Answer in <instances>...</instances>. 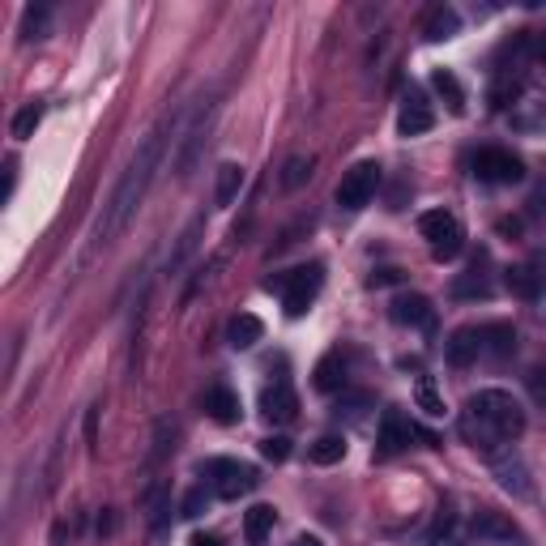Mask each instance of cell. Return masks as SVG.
Masks as SVG:
<instances>
[{
  "instance_id": "cell-1",
  "label": "cell",
  "mask_w": 546,
  "mask_h": 546,
  "mask_svg": "<svg viewBox=\"0 0 546 546\" xmlns=\"http://www.w3.org/2000/svg\"><path fill=\"white\" fill-rule=\"evenodd\" d=\"M163 146H167V124H158V128H150V133L141 137L133 163L124 167L116 192H111V201L103 205L99 227H94V239H99V244H111V239L133 222V214L141 210V201H146V192L154 184V171H158V163H163Z\"/></svg>"
},
{
  "instance_id": "cell-2",
  "label": "cell",
  "mask_w": 546,
  "mask_h": 546,
  "mask_svg": "<svg viewBox=\"0 0 546 546\" xmlns=\"http://www.w3.org/2000/svg\"><path fill=\"white\" fill-rule=\"evenodd\" d=\"M525 431V406L508 389H478L461 410V436L483 453H500L504 444L521 440Z\"/></svg>"
},
{
  "instance_id": "cell-3",
  "label": "cell",
  "mask_w": 546,
  "mask_h": 546,
  "mask_svg": "<svg viewBox=\"0 0 546 546\" xmlns=\"http://www.w3.org/2000/svg\"><path fill=\"white\" fill-rule=\"evenodd\" d=\"M419 231H423L436 261H453V256L465 248V227L457 222V214H448V210H427L419 218Z\"/></svg>"
},
{
  "instance_id": "cell-4",
  "label": "cell",
  "mask_w": 546,
  "mask_h": 546,
  "mask_svg": "<svg viewBox=\"0 0 546 546\" xmlns=\"http://www.w3.org/2000/svg\"><path fill=\"white\" fill-rule=\"evenodd\" d=\"M320 286H325V269L320 265H303L295 273H286L282 282V303H286V316H303L316 303Z\"/></svg>"
},
{
  "instance_id": "cell-5",
  "label": "cell",
  "mask_w": 546,
  "mask_h": 546,
  "mask_svg": "<svg viewBox=\"0 0 546 546\" xmlns=\"http://www.w3.org/2000/svg\"><path fill=\"white\" fill-rule=\"evenodd\" d=\"M376 188H380V163H355L337 184V205L342 210H363V205H372Z\"/></svg>"
},
{
  "instance_id": "cell-6",
  "label": "cell",
  "mask_w": 546,
  "mask_h": 546,
  "mask_svg": "<svg viewBox=\"0 0 546 546\" xmlns=\"http://www.w3.org/2000/svg\"><path fill=\"white\" fill-rule=\"evenodd\" d=\"M474 175L483 184H521L525 180V163L512 150H500V146H487L474 154Z\"/></svg>"
},
{
  "instance_id": "cell-7",
  "label": "cell",
  "mask_w": 546,
  "mask_h": 546,
  "mask_svg": "<svg viewBox=\"0 0 546 546\" xmlns=\"http://www.w3.org/2000/svg\"><path fill=\"white\" fill-rule=\"evenodd\" d=\"M210 478H214V491L222 495V500H239V495L256 491V483H261L256 470H252V465H244V461H214Z\"/></svg>"
},
{
  "instance_id": "cell-8",
  "label": "cell",
  "mask_w": 546,
  "mask_h": 546,
  "mask_svg": "<svg viewBox=\"0 0 546 546\" xmlns=\"http://www.w3.org/2000/svg\"><path fill=\"white\" fill-rule=\"evenodd\" d=\"M504 282H508L512 295H521V299H542V291H546V261L512 265V269L504 273Z\"/></svg>"
},
{
  "instance_id": "cell-9",
  "label": "cell",
  "mask_w": 546,
  "mask_h": 546,
  "mask_svg": "<svg viewBox=\"0 0 546 546\" xmlns=\"http://www.w3.org/2000/svg\"><path fill=\"white\" fill-rule=\"evenodd\" d=\"M295 410H299V397H295V389L286 380H273L269 389L261 393V414L269 423H291Z\"/></svg>"
},
{
  "instance_id": "cell-10",
  "label": "cell",
  "mask_w": 546,
  "mask_h": 546,
  "mask_svg": "<svg viewBox=\"0 0 546 546\" xmlns=\"http://www.w3.org/2000/svg\"><path fill=\"white\" fill-rule=\"evenodd\" d=\"M393 320L401 329H431L436 325V308H431V299H423V295H397Z\"/></svg>"
},
{
  "instance_id": "cell-11",
  "label": "cell",
  "mask_w": 546,
  "mask_h": 546,
  "mask_svg": "<svg viewBox=\"0 0 546 546\" xmlns=\"http://www.w3.org/2000/svg\"><path fill=\"white\" fill-rule=\"evenodd\" d=\"M414 440V423L406 419L401 410H384V419H380V453L384 457H393V453H401Z\"/></svg>"
},
{
  "instance_id": "cell-12",
  "label": "cell",
  "mask_w": 546,
  "mask_h": 546,
  "mask_svg": "<svg viewBox=\"0 0 546 546\" xmlns=\"http://www.w3.org/2000/svg\"><path fill=\"white\" fill-rule=\"evenodd\" d=\"M474 359H483V329H478V325L457 329V333H453V342H448V363L470 367Z\"/></svg>"
},
{
  "instance_id": "cell-13",
  "label": "cell",
  "mask_w": 546,
  "mask_h": 546,
  "mask_svg": "<svg viewBox=\"0 0 546 546\" xmlns=\"http://www.w3.org/2000/svg\"><path fill=\"white\" fill-rule=\"evenodd\" d=\"M431 124H436L431 107L419 99V94H410L406 107H401V116H397V133H401V137H419V133H427Z\"/></svg>"
},
{
  "instance_id": "cell-14",
  "label": "cell",
  "mask_w": 546,
  "mask_h": 546,
  "mask_svg": "<svg viewBox=\"0 0 546 546\" xmlns=\"http://www.w3.org/2000/svg\"><path fill=\"white\" fill-rule=\"evenodd\" d=\"M273 525H278V512H273L269 504H256V508L244 512V538H248L252 546H269Z\"/></svg>"
},
{
  "instance_id": "cell-15",
  "label": "cell",
  "mask_w": 546,
  "mask_h": 546,
  "mask_svg": "<svg viewBox=\"0 0 546 546\" xmlns=\"http://www.w3.org/2000/svg\"><path fill=\"white\" fill-rule=\"evenodd\" d=\"M205 414L227 427V423L239 419V397L227 389V384H214V389H205Z\"/></svg>"
},
{
  "instance_id": "cell-16",
  "label": "cell",
  "mask_w": 546,
  "mask_h": 546,
  "mask_svg": "<svg viewBox=\"0 0 546 546\" xmlns=\"http://www.w3.org/2000/svg\"><path fill=\"white\" fill-rule=\"evenodd\" d=\"M461 30V13L453 9V5H436L427 13V22H423V35L431 39V43H444V39H453Z\"/></svg>"
},
{
  "instance_id": "cell-17",
  "label": "cell",
  "mask_w": 546,
  "mask_h": 546,
  "mask_svg": "<svg viewBox=\"0 0 546 546\" xmlns=\"http://www.w3.org/2000/svg\"><path fill=\"white\" fill-rule=\"evenodd\" d=\"M265 337V325L256 320L252 312H239V316H231V325H227V342L235 346V350H252L256 342Z\"/></svg>"
},
{
  "instance_id": "cell-18",
  "label": "cell",
  "mask_w": 546,
  "mask_h": 546,
  "mask_svg": "<svg viewBox=\"0 0 546 546\" xmlns=\"http://www.w3.org/2000/svg\"><path fill=\"white\" fill-rule=\"evenodd\" d=\"M244 180H248V175H244V167H239V163H222L218 167V180H214V205H218V210H227V205L239 197Z\"/></svg>"
},
{
  "instance_id": "cell-19",
  "label": "cell",
  "mask_w": 546,
  "mask_h": 546,
  "mask_svg": "<svg viewBox=\"0 0 546 546\" xmlns=\"http://www.w3.org/2000/svg\"><path fill=\"white\" fill-rule=\"evenodd\" d=\"M512 346H517L512 325H483V359H504L512 355Z\"/></svg>"
},
{
  "instance_id": "cell-20",
  "label": "cell",
  "mask_w": 546,
  "mask_h": 546,
  "mask_svg": "<svg viewBox=\"0 0 546 546\" xmlns=\"http://www.w3.org/2000/svg\"><path fill=\"white\" fill-rule=\"evenodd\" d=\"M491 465H495V474H500V487L517 491V495H529V483H525V465H521L517 457L508 461V453H491Z\"/></svg>"
},
{
  "instance_id": "cell-21",
  "label": "cell",
  "mask_w": 546,
  "mask_h": 546,
  "mask_svg": "<svg viewBox=\"0 0 546 546\" xmlns=\"http://www.w3.org/2000/svg\"><path fill=\"white\" fill-rule=\"evenodd\" d=\"M346 384V367H342V355H325L316 363V389L320 393H337Z\"/></svg>"
},
{
  "instance_id": "cell-22",
  "label": "cell",
  "mask_w": 546,
  "mask_h": 546,
  "mask_svg": "<svg viewBox=\"0 0 546 546\" xmlns=\"http://www.w3.org/2000/svg\"><path fill=\"white\" fill-rule=\"evenodd\" d=\"M431 86H436V94L448 103V111H457V116H461V111H465V90H461L457 77L448 69H436V73H431Z\"/></svg>"
},
{
  "instance_id": "cell-23",
  "label": "cell",
  "mask_w": 546,
  "mask_h": 546,
  "mask_svg": "<svg viewBox=\"0 0 546 546\" xmlns=\"http://www.w3.org/2000/svg\"><path fill=\"white\" fill-rule=\"evenodd\" d=\"M414 401H419V410L427 414V419H444V410H448L431 376H419V384H414Z\"/></svg>"
},
{
  "instance_id": "cell-24",
  "label": "cell",
  "mask_w": 546,
  "mask_h": 546,
  "mask_svg": "<svg viewBox=\"0 0 546 546\" xmlns=\"http://www.w3.org/2000/svg\"><path fill=\"white\" fill-rule=\"evenodd\" d=\"M312 167H316V163H312L308 154H291V158L282 163V188H286V192L303 188V184L312 180Z\"/></svg>"
},
{
  "instance_id": "cell-25",
  "label": "cell",
  "mask_w": 546,
  "mask_h": 546,
  "mask_svg": "<svg viewBox=\"0 0 546 546\" xmlns=\"http://www.w3.org/2000/svg\"><path fill=\"white\" fill-rule=\"evenodd\" d=\"M474 529H478V534H487V538H504V542L517 538V525L504 521L500 512H478V517H474Z\"/></svg>"
},
{
  "instance_id": "cell-26",
  "label": "cell",
  "mask_w": 546,
  "mask_h": 546,
  "mask_svg": "<svg viewBox=\"0 0 546 546\" xmlns=\"http://www.w3.org/2000/svg\"><path fill=\"white\" fill-rule=\"evenodd\" d=\"M453 295L457 299H487L491 295V282L478 269H470V273H461V278L453 282Z\"/></svg>"
},
{
  "instance_id": "cell-27",
  "label": "cell",
  "mask_w": 546,
  "mask_h": 546,
  "mask_svg": "<svg viewBox=\"0 0 546 546\" xmlns=\"http://www.w3.org/2000/svg\"><path fill=\"white\" fill-rule=\"evenodd\" d=\"M308 457L316 465H333V461H342L346 457V440L342 436H320L312 448H308Z\"/></svg>"
},
{
  "instance_id": "cell-28",
  "label": "cell",
  "mask_w": 546,
  "mask_h": 546,
  "mask_svg": "<svg viewBox=\"0 0 546 546\" xmlns=\"http://www.w3.org/2000/svg\"><path fill=\"white\" fill-rule=\"evenodd\" d=\"M39 124H43V107L30 103V107H22L18 116H13V137H18V141L35 137V128H39Z\"/></svg>"
},
{
  "instance_id": "cell-29",
  "label": "cell",
  "mask_w": 546,
  "mask_h": 546,
  "mask_svg": "<svg viewBox=\"0 0 546 546\" xmlns=\"http://www.w3.org/2000/svg\"><path fill=\"white\" fill-rule=\"evenodd\" d=\"M197 235H201V218L192 222V227L180 235V244H175V256L167 261V273H171V269H180V265L188 261V256H192V248H197Z\"/></svg>"
},
{
  "instance_id": "cell-30",
  "label": "cell",
  "mask_w": 546,
  "mask_h": 546,
  "mask_svg": "<svg viewBox=\"0 0 546 546\" xmlns=\"http://www.w3.org/2000/svg\"><path fill=\"white\" fill-rule=\"evenodd\" d=\"M47 22H52V9H47V5L26 9V39H43L47 35Z\"/></svg>"
},
{
  "instance_id": "cell-31",
  "label": "cell",
  "mask_w": 546,
  "mask_h": 546,
  "mask_svg": "<svg viewBox=\"0 0 546 546\" xmlns=\"http://www.w3.org/2000/svg\"><path fill=\"white\" fill-rule=\"evenodd\" d=\"M261 453H265V461H286V457H291V440L269 436V440H261Z\"/></svg>"
},
{
  "instance_id": "cell-32",
  "label": "cell",
  "mask_w": 546,
  "mask_h": 546,
  "mask_svg": "<svg viewBox=\"0 0 546 546\" xmlns=\"http://www.w3.org/2000/svg\"><path fill=\"white\" fill-rule=\"evenodd\" d=\"M529 393H534V401L538 406H546V363H538V367H529Z\"/></svg>"
},
{
  "instance_id": "cell-33",
  "label": "cell",
  "mask_w": 546,
  "mask_h": 546,
  "mask_svg": "<svg viewBox=\"0 0 546 546\" xmlns=\"http://www.w3.org/2000/svg\"><path fill=\"white\" fill-rule=\"evenodd\" d=\"M512 99H517V82H500V86L491 90V103H495V107H508Z\"/></svg>"
},
{
  "instance_id": "cell-34",
  "label": "cell",
  "mask_w": 546,
  "mask_h": 546,
  "mask_svg": "<svg viewBox=\"0 0 546 546\" xmlns=\"http://www.w3.org/2000/svg\"><path fill=\"white\" fill-rule=\"evenodd\" d=\"M201 508H205V491H188V500H184V517H201Z\"/></svg>"
},
{
  "instance_id": "cell-35",
  "label": "cell",
  "mask_w": 546,
  "mask_h": 546,
  "mask_svg": "<svg viewBox=\"0 0 546 546\" xmlns=\"http://www.w3.org/2000/svg\"><path fill=\"white\" fill-rule=\"evenodd\" d=\"M529 52H534V64H538V73L546 77V35H538L534 43H529Z\"/></svg>"
},
{
  "instance_id": "cell-36",
  "label": "cell",
  "mask_w": 546,
  "mask_h": 546,
  "mask_svg": "<svg viewBox=\"0 0 546 546\" xmlns=\"http://www.w3.org/2000/svg\"><path fill=\"white\" fill-rule=\"evenodd\" d=\"M188 546H222V542H218L214 534H192V542H188Z\"/></svg>"
},
{
  "instance_id": "cell-37",
  "label": "cell",
  "mask_w": 546,
  "mask_h": 546,
  "mask_svg": "<svg viewBox=\"0 0 546 546\" xmlns=\"http://www.w3.org/2000/svg\"><path fill=\"white\" fill-rule=\"evenodd\" d=\"M291 546H325V542H320V538H312V534H299Z\"/></svg>"
}]
</instances>
